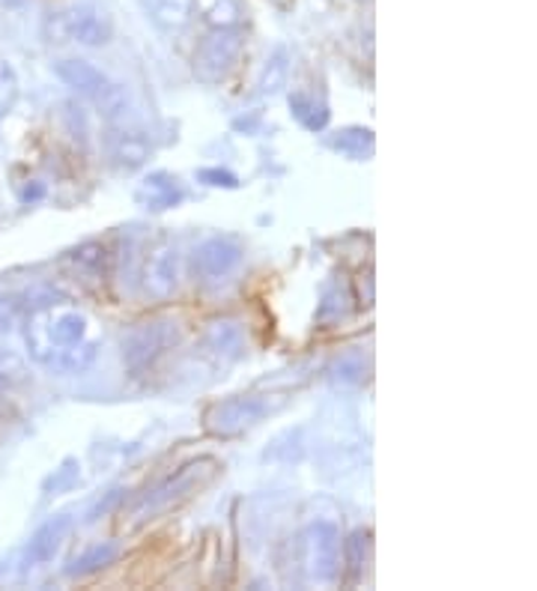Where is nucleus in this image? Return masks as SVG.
Returning a JSON list of instances; mask_svg holds the SVG:
<instances>
[{
  "mask_svg": "<svg viewBox=\"0 0 537 591\" xmlns=\"http://www.w3.org/2000/svg\"><path fill=\"white\" fill-rule=\"evenodd\" d=\"M27 356L52 373H85L96 359L99 341L90 335V317L69 302H54L27 314L22 323Z\"/></svg>",
  "mask_w": 537,
  "mask_h": 591,
  "instance_id": "obj_1",
  "label": "nucleus"
},
{
  "mask_svg": "<svg viewBox=\"0 0 537 591\" xmlns=\"http://www.w3.org/2000/svg\"><path fill=\"white\" fill-rule=\"evenodd\" d=\"M54 73L64 81L69 90H75L78 96H85L87 102L105 116V120H120L126 116L128 111V93L126 87L116 85L114 78L108 73H102L99 66L85 60V57H64L54 64Z\"/></svg>",
  "mask_w": 537,
  "mask_h": 591,
  "instance_id": "obj_2",
  "label": "nucleus"
},
{
  "mask_svg": "<svg viewBox=\"0 0 537 591\" xmlns=\"http://www.w3.org/2000/svg\"><path fill=\"white\" fill-rule=\"evenodd\" d=\"M43 36L48 43H78L102 48L114 40V22L96 3H72L45 15Z\"/></svg>",
  "mask_w": 537,
  "mask_h": 591,
  "instance_id": "obj_3",
  "label": "nucleus"
},
{
  "mask_svg": "<svg viewBox=\"0 0 537 591\" xmlns=\"http://www.w3.org/2000/svg\"><path fill=\"white\" fill-rule=\"evenodd\" d=\"M215 472V460L210 457H201V460H191V464L179 466L174 476H168L165 481H158L147 497L141 499L135 508H132V517L135 523H147V520H156L161 511L179 505L182 499H189L194 490L201 484H206Z\"/></svg>",
  "mask_w": 537,
  "mask_h": 591,
  "instance_id": "obj_4",
  "label": "nucleus"
},
{
  "mask_svg": "<svg viewBox=\"0 0 537 591\" xmlns=\"http://www.w3.org/2000/svg\"><path fill=\"white\" fill-rule=\"evenodd\" d=\"M284 406L281 394H233L227 401L212 403L206 412V431L215 436H239L251 431Z\"/></svg>",
  "mask_w": 537,
  "mask_h": 591,
  "instance_id": "obj_5",
  "label": "nucleus"
},
{
  "mask_svg": "<svg viewBox=\"0 0 537 591\" xmlns=\"http://www.w3.org/2000/svg\"><path fill=\"white\" fill-rule=\"evenodd\" d=\"M299 559L305 577L316 586H332L340 577V532L328 520H316L299 535Z\"/></svg>",
  "mask_w": 537,
  "mask_h": 591,
  "instance_id": "obj_6",
  "label": "nucleus"
},
{
  "mask_svg": "<svg viewBox=\"0 0 537 591\" xmlns=\"http://www.w3.org/2000/svg\"><path fill=\"white\" fill-rule=\"evenodd\" d=\"M245 52L243 31H210L203 36L194 57H191V73L203 85H222L224 78L236 69L239 57Z\"/></svg>",
  "mask_w": 537,
  "mask_h": 591,
  "instance_id": "obj_7",
  "label": "nucleus"
},
{
  "mask_svg": "<svg viewBox=\"0 0 537 591\" xmlns=\"http://www.w3.org/2000/svg\"><path fill=\"white\" fill-rule=\"evenodd\" d=\"M179 344V328L177 323L170 320H156V323H144L128 332L123 338V361H126L128 370H141L153 368L165 353Z\"/></svg>",
  "mask_w": 537,
  "mask_h": 591,
  "instance_id": "obj_8",
  "label": "nucleus"
},
{
  "mask_svg": "<svg viewBox=\"0 0 537 591\" xmlns=\"http://www.w3.org/2000/svg\"><path fill=\"white\" fill-rule=\"evenodd\" d=\"M245 260V248L231 236H212L206 243H201L191 254V269L194 278L203 285H219L227 281Z\"/></svg>",
  "mask_w": 537,
  "mask_h": 591,
  "instance_id": "obj_9",
  "label": "nucleus"
},
{
  "mask_svg": "<svg viewBox=\"0 0 537 591\" xmlns=\"http://www.w3.org/2000/svg\"><path fill=\"white\" fill-rule=\"evenodd\" d=\"M179 278H182V254L177 245L158 243L153 245L141 266V287L149 299H170L179 290Z\"/></svg>",
  "mask_w": 537,
  "mask_h": 591,
  "instance_id": "obj_10",
  "label": "nucleus"
},
{
  "mask_svg": "<svg viewBox=\"0 0 537 591\" xmlns=\"http://www.w3.org/2000/svg\"><path fill=\"white\" fill-rule=\"evenodd\" d=\"M105 149H108V159L114 165L116 170H141L153 156V141L147 137L144 129L135 126H116L108 132L105 137Z\"/></svg>",
  "mask_w": 537,
  "mask_h": 591,
  "instance_id": "obj_11",
  "label": "nucleus"
},
{
  "mask_svg": "<svg viewBox=\"0 0 537 591\" xmlns=\"http://www.w3.org/2000/svg\"><path fill=\"white\" fill-rule=\"evenodd\" d=\"M69 532H72V520L69 517H54V520H48L45 526L36 528V532H33V538L27 540V549H24V559H22L24 573L48 568V565L60 556V549H64Z\"/></svg>",
  "mask_w": 537,
  "mask_h": 591,
  "instance_id": "obj_12",
  "label": "nucleus"
},
{
  "mask_svg": "<svg viewBox=\"0 0 537 591\" xmlns=\"http://www.w3.org/2000/svg\"><path fill=\"white\" fill-rule=\"evenodd\" d=\"M66 296L45 290V287H33V290H15V293L0 296V335H7L12 328H19L27 314L40 311L54 302H64Z\"/></svg>",
  "mask_w": 537,
  "mask_h": 591,
  "instance_id": "obj_13",
  "label": "nucleus"
},
{
  "mask_svg": "<svg viewBox=\"0 0 537 591\" xmlns=\"http://www.w3.org/2000/svg\"><path fill=\"white\" fill-rule=\"evenodd\" d=\"M186 201V191L179 180L168 170H153L149 177L137 182L135 203L147 212H168L177 210L179 203Z\"/></svg>",
  "mask_w": 537,
  "mask_h": 591,
  "instance_id": "obj_14",
  "label": "nucleus"
},
{
  "mask_svg": "<svg viewBox=\"0 0 537 591\" xmlns=\"http://www.w3.org/2000/svg\"><path fill=\"white\" fill-rule=\"evenodd\" d=\"M144 12L158 31L177 36V33L189 31L194 22L198 0H144Z\"/></svg>",
  "mask_w": 537,
  "mask_h": 591,
  "instance_id": "obj_15",
  "label": "nucleus"
},
{
  "mask_svg": "<svg viewBox=\"0 0 537 591\" xmlns=\"http://www.w3.org/2000/svg\"><path fill=\"white\" fill-rule=\"evenodd\" d=\"M203 347L222 361H233L243 359L245 349H248V341H245V332L239 323L224 320V323H212L210 332L203 335Z\"/></svg>",
  "mask_w": 537,
  "mask_h": 591,
  "instance_id": "obj_16",
  "label": "nucleus"
},
{
  "mask_svg": "<svg viewBox=\"0 0 537 591\" xmlns=\"http://www.w3.org/2000/svg\"><path fill=\"white\" fill-rule=\"evenodd\" d=\"M290 52H287L284 45H278L269 57H266L264 69L257 75V93L260 96H275L281 93L290 81Z\"/></svg>",
  "mask_w": 537,
  "mask_h": 591,
  "instance_id": "obj_17",
  "label": "nucleus"
},
{
  "mask_svg": "<svg viewBox=\"0 0 537 591\" xmlns=\"http://www.w3.org/2000/svg\"><path fill=\"white\" fill-rule=\"evenodd\" d=\"M328 147L340 156H347V159H368L377 147V137L365 126H347L328 137Z\"/></svg>",
  "mask_w": 537,
  "mask_h": 591,
  "instance_id": "obj_18",
  "label": "nucleus"
},
{
  "mask_svg": "<svg viewBox=\"0 0 537 591\" xmlns=\"http://www.w3.org/2000/svg\"><path fill=\"white\" fill-rule=\"evenodd\" d=\"M69 266H72L78 275H90V278H105L108 269H111V252L108 245L102 243H85L69 252Z\"/></svg>",
  "mask_w": 537,
  "mask_h": 591,
  "instance_id": "obj_19",
  "label": "nucleus"
},
{
  "mask_svg": "<svg viewBox=\"0 0 537 591\" xmlns=\"http://www.w3.org/2000/svg\"><path fill=\"white\" fill-rule=\"evenodd\" d=\"M290 111L293 116L307 129V132H323L328 126V105L323 99H316L314 93H305V90H299V93L290 96Z\"/></svg>",
  "mask_w": 537,
  "mask_h": 591,
  "instance_id": "obj_20",
  "label": "nucleus"
},
{
  "mask_svg": "<svg viewBox=\"0 0 537 591\" xmlns=\"http://www.w3.org/2000/svg\"><path fill=\"white\" fill-rule=\"evenodd\" d=\"M243 3L239 0H206L203 3V22L210 24V31H239L243 27Z\"/></svg>",
  "mask_w": 537,
  "mask_h": 591,
  "instance_id": "obj_21",
  "label": "nucleus"
},
{
  "mask_svg": "<svg viewBox=\"0 0 537 591\" xmlns=\"http://www.w3.org/2000/svg\"><path fill=\"white\" fill-rule=\"evenodd\" d=\"M370 535L365 528L353 532L344 544H340V565H347L349 582H358L365 577V565H368Z\"/></svg>",
  "mask_w": 537,
  "mask_h": 591,
  "instance_id": "obj_22",
  "label": "nucleus"
},
{
  "mask_svg": "<svg viewBox=\"0 0 537 591\" xmlns=\"http://www.w3.org/2000/svg\"><path fill=\"white\" fill-rule=\"evenodd\" d=\"M116 559V544H93L90 549H85L81 556H75L72 565L66 568L69 577H87V573H96V570L114 565Z\"/></svg>",
  "mask_w": 537,
  "mask_h": 591,
  "instance_id": "obj_23",
  "label": "nucleus"
},
{
  "mask_svg": "<svg viewBox=\"0 0 537 591\" xmlns=\"http://www.w3.org/2000/svg\"><path fill=\"white\" fill-rule=\"evenodd\" d=\"M198 180L212 189H239V177L224 168H203L198 170Z\"/></svg>",
  "mask_w": 537,
  "mask_h": 591,
  "instance_id": "obj_24",
  "label": "nucleus"
},
{
  "mask_svg": "<svg viewBox=\"0 0 537 591\" xmlns=\"http://www.w3.org/2000/svg\"><path fill=\"white\" fill-rule=\"evenodd\" d=\"M7 386H10V380H7V373L0 370V389H7Z\"/></svg>",
  "mask_w": 537,
  "mask_h": 591,
  "instance_id": "obj_25",
  "label": "nucleus"
},
{
  "mask_svg": "<svg viewBox=\"0 0 537 591\" xmlns=\"http://www.w3.org/2000/svg\"><path fill=\"white\" fill-rule=\"evenodd\" d=\"M278 3H287V0H278Z\"/></svg>",
  "mask_w": 537,
  "mask_h": 591,
  "instance_id": "obj_26",
  "label": "nucleus"
}]
</instances>
